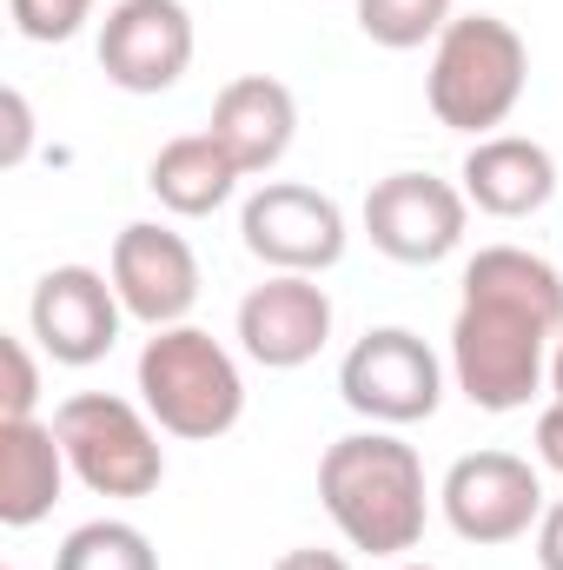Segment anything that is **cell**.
Returning a JSON list of instances; mask_svg holds the SVG:
<instances>
[{"instance_id": "1", "label": "cell", "mask_w": 563, "mask_h": 570, "mask_svg": "<svg viewBox=\"0 0 563 570\" xmlns=\"http://www.w3.org/2000/svg\"><path fill=\"white\" fill-rule=\"evenodd\" d=\"M563 338V273L524 246H477L464 259V305L451 318V379L477 412H524L551 385Z\"/></svg>"}, {"instance_id": "2", "label": "cell", "mask_w": 563, "mask_h": 570, "mask_svg": "<svg viewBox=\"0 0 563 570\" xmlns=\"http://www.w3.org/2000/svg\"><path fill=\"white\" fill-rule=\"evenodd\" d=\"M318 498H325V518L338 524V538L352 551H372V558L418 551L424 518H431L424 458L385 425L345 431V438L325 444V458H318Z\"/></svg>"}, {"instance_id": "3", "label": "cell", "mask_w": 563, "mask_h": 570, "mask_svg": "<svg viewBox=\"0 0 563 570\" xmlns=\"http://www.w3.org/2000/svg\"><path fill=\"white\" fill-rule=\"evenodd\" d=\"M531 87V47L511 20L497 13H457L437 40H431V73H424V100L437 114V127L491 140L517 100Z\"/></svg>"}, {"instance_id": "4", "label": "cell", "mask_w": 563, "mask_h": 570, "mask_svg": "<svg viewBox=\"0 0 563 570\" xmlns=\"http://www.w3.org/2000/svg\"><path fill=\"white\" fill-rule=\"evenodd\" d=\"M140 405L152 425L186 444H213L246 419V372L239 358L199 332V325H166L140 345Z\"/></svg>"}, {"instance_id": "5", "label": "cell", "mask_w": 563, "mask_h": 570, "mask_svg": "<svg viewBox=\"0 0 563 570\" xmlns=\"http://www.w3.org/2000/svg\"><path fill=\"white\" fill-rule=\"evenodd\" d=\"M53 431L67 444V464L73 478L93 491V498H152L159 478H166V451H159V425L152 412L134 399H113V392H73Z\"/></svg>"}, {"instance_id": "6", "label": "cell", "mask_w": 563, "mask_h": 570, "mask_svg": "<svg viewBox=\"0 0 563 570\" xmlns=\"http://www.w3.org/2000/svg\"><path fill=\"white\" fill-rule=\"evenodd\" d=\"M338 399L385 431L424 425L444 405V358L412 325H372L338 365Z\"/></svg>"}, {"instance_id": "7", "label": "cell", "mask_w": 563, "mask_h": 570, "mask_svg": "<svg viewBox=\"0 0 563 570\" xmlns=\"http://www.w3.org/2000/svg\"><path fill=\"white\" fill-rule=\"evenodd\" d=\"M239 239L266 273H332L352 246L345 206L318 186L298 179H266L246 206H239Z\"/></svg>"}, {"instance_id": "8", "label": "cell", "mask_w": 563, "mask_h": 570, "mask_svg": "<svg viewBox=\"0 0 563 570\" xmlns=\"http://www.w3.org/2000/svg\"><path fill=\"white\" fill-rule=\"evenodd\" d=\"M437 504L464 544H517L544 518V478L517 451H464L444 471Z\"/></svg>"}, {"instance_id": "9", "label": "cell", "mask_w": 563, "mask_h": 570, "mask_svg": "<svg viewBox=\"0 0 563 570\" xmlns=\"http://www.w3.org/2000/svg\"><path fill=\"white\" fill-rule=\"evenodd\" d=\"M358 226L365 239L398 259V266H437L464 246V226H471V199L464 186L437 179V173H385L365 206H358Z\"/></svg>"}, {"instance_id": "10", "label": "cell", "mask_w": 563, "mask_h": 570, "mask_svg": "<svg viewBox=\"0 0 563 570\" xmlns=\"http://www.w3.org/2000/svg\"><path fill=\"white\" fill-rule=\"evenodd\" d=\"M120 325H127V305L113 292V273H93V266H53L33 279L27 298V338L53 358V365H100L113 345H120Z\"/></svg>"}, {"instance_id": "11", "label": "cell", "mask_w": 563, "mask_h": 570, "mask_svg": "<svg viewBox=\"0 0 563 570\" xmlns=\"http://www.w3.org/2000/svg\"><path fill=\"white\" fill-rule=\"evenodd\" d=\"M192 13L186 0H113L100 20V73L120 94H166L192 67Z\"/></svg>"}, {"instance_id": "12", "label": "cell", "mask_w": 563, "mask_h": 570, "mask_svg": "<svg viewBox=\"0 0 563 570\" xmlns=\"http://www.w3.org/2000/svg\"><path fill=\"white\" fill-rule=\"evenodd\" d=\"M107 273H113V292H120L127 318H140L146 332L186 325L192 305H199V253L172 226H152V219L120 226Z\"/></svg>"}, {"instance_id": "13", "label": "cell", "mask_w": 563, "mask_h": 570, "mask_svg": "<svg viewBox=\"0 0 563 570\" xmlns=\"http://www.w3.org/2000/svg\"><path fill=\"white\" fill-rule=\"evenodd\" d=\"M239 352L266 372H298L332 338V292L312 273H273L239 298Z\"/></svg>"}, {"instance_id": "14", "label": "cell", "mask_w": 563, "mask_h": 570, "mask_svg": "<svg viewBox=\"0 0 563 570\" xmlns=\"http://www.w3.org/2000/svg\"><path fill=\"white\" fill-rule=\"evenodd\" d=\"M206 134L233 153V166H239L246 179H259V173H273L285 153H292V140H298V100H292V87L273 80V73H239V80L219 87Z\"/></svg>"}, {"instance_id": "15", "label": "cell", "mask_w": 563, "mask_h": 570, "mask_svg": "<svg viewBox=\"0 0 563 570\" xmlns=\"http://www.w3.org/2000/svg\"><path fill=\"white\" fill-rule=\"evenodd\" d=\"M464 199L491 219H531L557 199V159L544 140H524V134H491V140H471L464 166Z\"/></svg>"}, {"instance_id": "16", "label": "cell", "mask_w": 563, "mask_h": 570, "mask_svg": "<svg viewBox=\"0 0 563 570\" xmlns=\"http://www.w3.org/2000/svg\"><path fill=\"white\" fill-rule=\"evenodd\" d=\"M67 444L40 419H0V524L33 531L67 491Z\"/></svg>"}, {"instance_id": "17", "label": "cell", "mask_w": 563, "mask_h": 570, "mask_svg": "<svg viewBox=\"0 0 563 570\" xmlns=\"http://www.w3.org/2000/svg\"><path fill=\"white\" fill-rule=\"evenodd\" d=\"M239 166H233V153L213 140V134H179V140H166L152 153V166H146V186H152V199L172 213V219H206V213H219L233 193H239Z\"/></svg>"}, {"instance_id": "18", "label": "cell", "mask_w": 563, "mask_h": 570, "mask_svg": "<svg viewBox=\"0 0 563 570\" xmlns=\"http://www.w3.org/2000/svg\"><path fill=\"white\" fill-rule=\"evenodd\" d=\"M53 570H159V551H152V538H146L140 524H127V518H93V524L67 531Z\"/></svg>"}, {"instance_id": "19", "label": "cell", "mask_w": 563, "mask_h": 570, "mask_svg": "<svg viewBox=\"0 0 563 570\" xmlns=\"http://www.w3.org/2000/svg\"><path fill=\"white\" fill-rule=\"evenodd\" d=\"M451 0H358V33L372 47H392V53H412L424 40H437L451 27Z\"/></svg>"}, {"instance_id": "20", "label": "cell", "mask_w": 563, "mask_h": 570, "mask_svg": "<svg viewBox=\"0 0 563 570\" xmlns=\"http://www.w3.org/2000/svg\"><path fill=\"white\" fill-rule=\"evenodd\" d=\"M20 40H40V47H60L73 40L87 20H93V0H7Z\"/></svg>"}, {"instance_id": "21", "label": "cell", "mask_w": 563, "mask_h": 570, "mask_svg": "<svg viewBox=\"0 0 563 570\" xmlns=\"http://www.w3.org/2000/svg\"><path fill=\"white\" fill-rule=\"evenodd\" d=\"M0 365H7V392H0V419H33L40 405V365H33V345L20 332L0 338Z\"/></svg>"}, {"instance_id": "22", "label": "cell", "mask_w": 563, "mask_h": 570, "mask_svg": "<svg viewBox=\"0 0 563 570\" xmlns=\"http://www.w3.org/2000/svg\"><path fill=\"white\" fill-rule=\"evenodd\" d=\"M0 114H7V146H0V166H20V159L33 153V107H27V94H20V87H7V94H0Z\"/></svg>"}, {"instance_id": "23", "label": "cell", "mask_w": 563, "mask_h": 570, "mask_svg": "<svg viewBox=\"0 0 563 570\" xmlns=\"http://www.w3.org/2000/svg\"><path fill=\"white\" fill-rule=\"evenodd\" d=\"M537 464L563 478V405H557V399L537 412Z\"/></svg>"}, {"instance_id": "24", "label": "cell", "mask_w": 563, "mask_h": 570, "mask_svg": "<svg viewBox=\"0 0 563 570\" xmlns=\"http://www.w3.org/2000/svg\"><path fill=\"white\" fill-rule=\"evenodd\" d=\"M537 570H563V498L537 518Z\"/></svg>"}, {"instance_id": "25", "label": "cell", "mask_w": 563, "mask_h": 570, "mask_svg": "<svg viewBox=\"0 0 563 570\" xmlns=\"http://www.w3.org/2000/svg\"><path fill=\"white\" fill-rule=\"evenodd\" d=\"M273 570H352V558H338V551H318V544H305V551H285Z\"/></svg>"}, {"instance_id": "26", "label": "cell", "mask_w": 563, "mask_h": 570, "mask_svg": "<svg viewBox=\"0 0 563 570\" xmlns=\"http://www.w3.org/2000/svg\"><path fill=\"white\" fill-rule=\"evenodd\" d=\"M551 399L563 405V338L551 345Z\"/></svg>"}, {"instance_id": "27", "label": "cell", "mask_w": 563, "mask_h": 570, "mask_svg": "<svg viewBox=\"0 0 563 570\" xmlns=\"http://www.w3.org/2000/svg\"><path fill=\"white\" fill-rule=\"evenodd\" d=\"M392 570H437V564H392Z\"/></svg>"}]
</instances>
